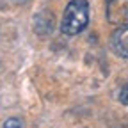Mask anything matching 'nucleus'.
Instances as JSON below:
<instances>
[{
    "label": "nucleus",
    "instance_id": "f257e3e1",
    "mask_svg": "<svg viewBox=\"0 0 128 128\" xmlns=\"http://www.w3.org/2000/svg\"><path fill=\"white\" fill-rule=\"evenodd\" d=\"M89 23V4L87 0H71L62 16L60 30L66 36L80 34Z\"/></svg>",
    "mask_w": 128,
    "mask_h": 128
},
{
    "label": "nucleus",
    "instance_id": "f03ea898",
    "mask_svg": "<svg viewBox=\"0 0 128 128\" xmlns=\"http://www.w3.org/2000/svg\"><path fill=\"white\" fill-rule=\"evenodd\" d=\"M107 20L112 25H128V0H107Z\"/></svg>",
    "mask_w": 128,
    "mask_h": 128
},
{
    "label": "nucleus",
    "instance_id": "7ed1b4c3",
    "mask_svg": "<svg viewBox=\"0 0 128 128\" xmlns=\"http://www.w3.org/2000/svg\"><path fill=\"white\" fill-rule=\"evenodd\" d=\"M110 46L114 54H118L123 59H128V25L119 27L110 38Z\"/></svg>",
    "mask_w": 128,
    "mask_h": 128
},
{
    "label": "nucleus",
    "instance_id": "20e7f679",
    "mask_svg": "<svg viewBox=\"0 0 128 128\" xmlns=\"http://www.w3.org/2000/svg\"><path fill=\"white\" fill-rule=\"evenodd\" d=\"M4 128H22V121L18 118H9L4 123Z\"/></svg>",
    "mask_w": 128,
    "mask_h": 128
},
{
    "label": "nucleus",
    "instance_id": "39448f33",
    "mask_svg": "<svg viewBox=\"0 0 128 128\" xmlns=\"http://www.w3.org/2000/svg\"><path fill=\"white\" fill-rule=\"evenodd\" d=\"M119 100H121V103L128 105V86L123 87V91H121V94H119Z\"/></svg>",
    "mask_w": 128,
    "mask_h": 128
},
{
    "label": "nucleus",
    "instance_id": "423d86ee",
    "mask_svg": "<svg viewBox=\"0 0 128 128\" xmlns=\"http://www.w3.org/2000/svg\"><path fill=\"white\" fill-rule=\"evenodd\" d=\"M16 2H22V0H16Z\"/></svg>",
    "mask_w": 128,
    "mask_h": 128
}]
</instances>
